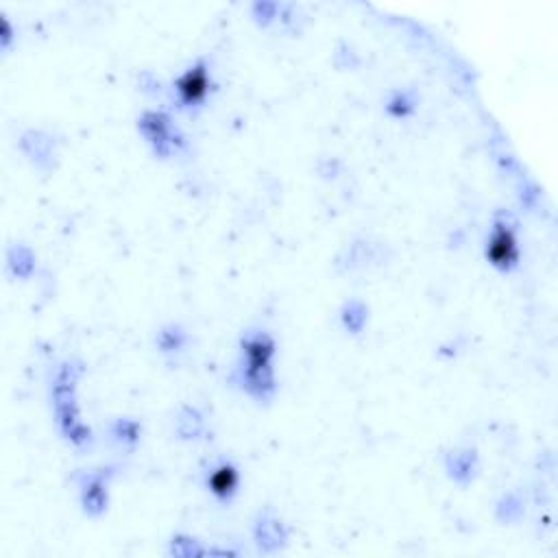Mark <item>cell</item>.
<instances>
[{"mask_svg":"<svg viewBox=\"0 0 558 558\" xmlns=\"http://www.w3.org/2000/svg\"><path fill=\"white\" fill-rule=\"evenodd\" d=\"M81 375V364L76 360H63L57 364L50 379V401L54 408V418L61 436L76 449H87L94 442L92 429L81 421L76 403V381Z\"/></svg>","mask_w":558,"mask_h":558,"instance_id":"7a4b0ae2","label":"cell"},{"mask_svg":"<svg viewBox=\"0 0 558 558\" xmlns=\"http://www.w3.org/2000/svg\"><path fill=\"white\" fill-rule=\"evenodd\" d=\"M275 355L277 342L268 329L251 327L240 336L231 379L257 403H268L277 392Z\"/></svg>","mask_w":558,"mask_h":558,"instance_id":"6da1fadb","label":"cell"},{"mask_svg":"<svg viewBox=\"0 0 558 558\" xmlns=\"http://www.w3.org/2000/svg\"><path fill=\"white\" fill-rule=\"evenodd\" d=\"M137 129L144 142L161 159H170L185 146V140L179 126L172 122V118L163 109H146L137 118Z\"/></svg>","mask_w":558,"mask_h":558,"instance_id":"5b68a950","label":"cell"},{"mask_svg":"<svg viewBox=\"0 0 558 558\" xmlns=\"http://www.w3.org/2000/svg\"><path fill=\"white\" fill-rule=\"evenodd\" d=\"M218 89V83L211 72L207 57H198L183 72H179L170 83V102L177 111L187 116H198L207 100Z\"/></svg>","mask_w":558,"mask_h":558,"instance_id":"3957f363","label":"cell"},{"mask_svg":"<svg viewBox=\"0 0 558 558\" xmlns=\"http://www.w3.org/2000/svg\"><path fill=\"white\" fill-rule=\"evenodd\" d=\"M111 475H113L111 469L85 471L78 475V499L85 514L98 517L107 510Z\"/></svg>","mask_w":558,"mask_h":558,"instance_id":"52a82bcc","label":"cell"},{"mask_svg":"<svg viewBox=\"0 0 558 558\" xmlns=\"http://www.w3.org/2000/svg\"><path fill=\"white\" fill-rule=\"evenodd\" d=\"M201 484L214 497V501H218L220 506H229L240 493L242 475L233 460L216 458L203 466Z\"/></svg>","mask_w":558,"mask_h":558,"instance_id":"8992f818","label":"cell"},{"mask_svg":"<svg viewBox=\"0 0 558 558\" xmlns=\"http://www.w3.org/2000/svg\"><path fill=\"white\" fill-rule=\"evenodd\" d=\"M109 434H111L113 442H118L124 449H131L140 440L142 425L137 421H133V418H118V421L111 423Z\"/></svg>","mask_w":558,"mask_h":558,"instance_id":"ba28073f","label":"cell"},{"mask_svg":"<svg viewBox=\"0 0 558 558\" xmlns=\"http://www.w3.org/2000/svg\"><path fill=\"white\" fill-rule=\"evenodd\" d=\"M484 257L486 262L508 275L514 272L521 264V244H519V225L510 211H497L486 242H484Z\"/></svg>","mask_w":558,"mask_h":558,"instance_id":"277c9868","label":"cell"},{"mask_svg":"<svg viewBox=\"0 0 558 558\" xmlns=\"http://www.w3.org/2000/svg\"><path fill=\"white\" fill-rule=\"evenodd\" d=\"M185 344V333L174 327V325H168L159 331V347L163 353H170V351H179L181 347Z\"/></svg>","mask_w":558,"mask_h":558,"instance_id":"9c48e42d","label":"cell"}]
</instances>
